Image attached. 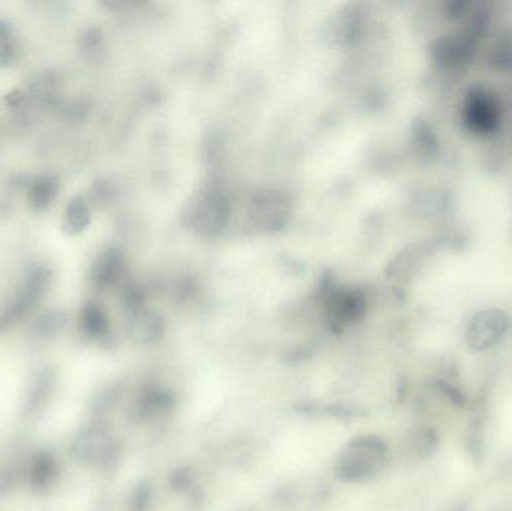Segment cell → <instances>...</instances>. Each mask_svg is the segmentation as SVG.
<instances>
[{"instance_id": "6da1fadb", "label": "cell", "mask_w": 512, "mask_h": 511, "mask_svg": "<svg viewBox=\"0 0 512 511\" xmlns=\"http://www.w3.org/2000/svg\"><path fill=\"white\" fill-rule=\"evenodd\" d=\"M385 461L387 450L379 438H355L340 453L337 473L348 482H361L382 471Z\"/></svg>"}, {"instance_id": "7a4b0ae2", "label": "cell", "mask_w": 512, "mask_h": 511, "mask_svg": "<svg viewBox=\"0 0 512 511\" xmlns=\"http://www.w3.org/2000/svg\"><path fill=\"white\" fill-rule=\"evenodd\" d=\"M504 110L498 96L484 87H472L462 107V123L469 134L490 137L502 125Z\"/></svg>"}, {"instance_id": "3957f363", "label": "cell", "mask_w": 512, "mask_h": 511, "mask_svg": "<svg viewBox=\"0 0 512 511\" xmlns=\"http://www.w3.org/2000/svg\"><path fill=\"white\" fill-rule=\"evenodd\" d=\"M510 327V317L502 309H486L469 321L466 342L472 350L484 351L498 344Z\"/></svg>"}, {"instance_id": "277c9868", "label": "cell", "mask_w": 512, "mask_h": 511, "mask_svg": "<svg viewBox=\"0 0 512 511\" xmlns=\"http://www.w3.org/2000/svg\"><path fill=\"white\" fill-rule=\"evenodd\" d=\"M475 38L468 32L444 35L432 45V59L436 66L447 71L462 68L474 56Z\"/></svg>"}, {"instance_id": "5b68a950", "label": "cell", "mask_w": 512, "mask_h": 511, "mask_svg": "<svg viewBox=\"0 0 512 511\" xmlns=\"http://www.w3.org/2000/svg\"><path fill=\"white\" fill-rule=\"evenodd\" d=\"M490 63L499 72L512 71V33H505L493 47Z\"/></svg>"}]
</instances>
